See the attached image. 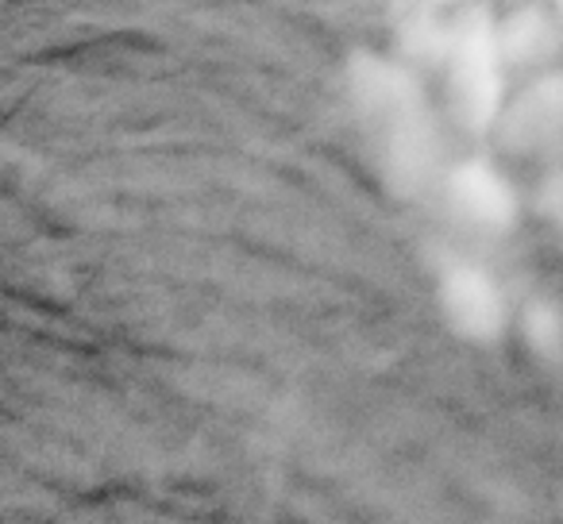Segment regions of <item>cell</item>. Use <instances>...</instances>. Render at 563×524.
I'll return each instance as SVG.
<instances>
[{
	"instance_id": "6da1fadb",
	"label": "cell",
	"mask_w": 563,
	"mask_h": 524,
	"mask_svg": "<svg viewBox=\"0 0 563 524\" xmlns=\"http://www.w3.org/2000/svg\"><path fill=\"white\" fill-rule=\"evenodd\" d=\"M352 116L383 189L401 204H437L452 155V120L432 104L429 78L383 51H355L344 66Z\"/></svg>"
},
{
	"instance_id": "7a4b0ae2",
	"label": "cell",
	"mask_w": 563,
	"mask_h": 524,
	"mask_svg": "<svg viewBox=\"0 0 563 524\" xmlns=\"http://www.w3.org/2000/svg\"><path fill=\"white\" fill-rule=\"evenodd\" d=\"M509 66L498 43V16L490 4L471 0L455 16V43L440 74V104L467 140H490L509 101Z\"/></svg>"
},
{
	"instance_id": "3957f363",
	"label": "cell",
	"mask_w": 563,
	"mask_h": 524,
	"mask_svg": "<svg viewBox=\"0 0 563 524\" xmlns=\"http://www.w3.org/2000/svg\"><path fill=\"white\" fill-rule=\"evenodd\" d=\"M437 209L467 243H501L521 224V189L490 155H467L448 166Z\"/></svg>"
},
{
	"instance_id": "277c9868",
	"label": "cell",
	"mask_w": 563,
	"mask_h": 524,
	"mask_svg": "<svg viewBox=\"0 0 563 524\" xmlns=\"http://www.w3.org/2000/svg\"><path fill=\"white\" fill-rule=\"evenodd\" d=\"M437 286V309L448 332L471 347H494L514 328V301H509L501 278L486 267L483 258L463 250H440L432 267Z\"/></svg>"
},
{
	"instance_id": "5b68a950",
	"label": "cell",
	"mask_w": 563,
	"mask_h": 524,
	"mask_svg": "<svg viewBox=\"0 0 563 524\" xmlns=\"http://www.w3.org/2000/svg\"><path fill=\"white\" fill-rule=\"evenodd\" d=\"M490 143L514 163H563V66L521 78L494 124Z\"/></svg>"
},
{
	"instance_id": "8992f818",
	"label": "cell",
	"mask_w": 563,
	"mask_h": 524,
	"mask_svg": "<svg viewBox=\"0 0 563 524\" xmlns=\"http://www.w3.org/2000/svg\"><path fill=\"white\" fill-rule=\"evenodd\" d=\"M498 43L514 78H532L563 66V20L552 0H509L498 16Z\"/></svg>"
},
{
	"instance_id": "52a82bcc",
	"label": "cell",
	"mask_w": 563,
	"mask_h": 524,
	"mask_svg": "<svg viewBox=\"0 0 563 524\" xmlns=\"http://www.w3.org/2000/svg\"><path fill=\"white\" fill-rule=\"evenodd\" d=\"M390 9V43L394 55L421 70L424 78H440L455 43V16L460 12L409 9V4H386Z\"/></svg>"
},
{
	"instance_id": "ba28073f",
	"label": "cell",
	"mask_w": 563,
	"mask_h": 524,
	"mask_svg": "<svg viewBox=\"0 0 563 524\" xmlns=\"http://www.w3.org/2000/svg\"><path fill=\"white\" fill-rule=\"evenodd\" d=\"M514 332L537 363L544 367L563 363V301L555 293H529L514 309Z\"/></svg>"
},
{
	"instance_id": "9c48e42d",
	"label": "cell",
	"mask_w": 563,
	"mask_h": 524,
	"mask_svg": "<svg viewBox=\"0 0 563 524\" xmlns=\"http://www.w3.org/2000/svg\"><path fill=\"white\" fill-rule=\"evenodd\" d=\"M532 204H537V216L552 227V235L563 247V163L544 166L537 181V193H532Z\"/></svg>"
},
{
	"instance_id": "30bf717a",
	"label": "cell",
	"mask_w": 563,
	"mask_h": 524,
	"mask_svg": "<svg viewBox=\"0 0 563 524\" xmlns=\"http://www.w3.org/2000/svg\"><path fill=\"white\" fill-rule=\"evenodd\" d=\"M390 4H409V9H437V12H460L471 0H390Z\"/></svg>"
},
{
	"instance_id": "8fae6325",
	"label": "cell",
	"mask_w": 563,
	"mask_h": 524,
	"mask_svg": "<svg viewBox=\"0 0 563 524\" xmlns=\"http://www.w3.org/2000/svg\"><path fill=\"white\" fill-rule=\"evenodd\" d=\"M552 9H555V16L563 20V0H552Z\"/></svg>"
}]
</instances>
